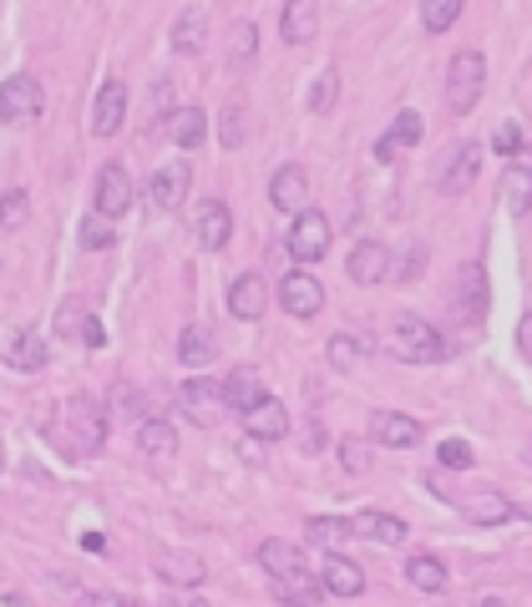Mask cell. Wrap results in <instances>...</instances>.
I'll return each mask as SVG.
<instances>
[{
    "instance_id": "1",
    "label": "cell",
    "mask_w": 532,
    "mask_h": 607,
    "mask_svg": "<svg viewBox=\"0 0 532 607\" xmlns=\"http://www.w3.org/2000/svg\"><path fill=\"white\" fill-rule=\"evenodd\" d=\"M259 562H264V572L279 583V603H320L330 593L325 577H315V572L304 567V552H294L290 542H264Z\"/></svg>"
},
{
    "instance_id": "2",
    "label": "cell",
    "mask_w": 532,
    "mask_h": 607,
    "mask_svg": "<svg viewBox=\"0 0 532 607\" xmlns=\"http://www.w3.org/2000/svg\"><path fill=\"white\" fill-rule=\"evenodd\" d=\"M390 355L406 359V365H441L447 359V339L421 314H396V324H390Z\"/></svg>"
},
{
    "instance_id": "3",
    "label": "cell",
    "mask_w": 532,
    "mask_h": 607,
    "mask_svg": "<svg viewBox=\"0 0 532 607\" xmlns=\"http://www.w3.org/2000/svg\"><path fill=\"white\" fill-rule=\"evenodd\" d=\"M482 86H487V56L482 51H457L447 66V107L457 117H467L482 102Z\"/></svg>"
},
{
    "instance_id": "4",
    "label": "cell",
    "mask_w": 532,
    "mask_h": 607,
    "mask_svg": "<svg viewBox=\"0 0 532 607\" xmlns=\"http://www.w3.org/2000/svg\"><path fill=\"white\" fill-rule=\"evenodd\" d=\"M66 416V430H72V451H102L107 441V410H102L97 395H72L61 405Z\"/></svg>"
},
{
    "instance_id": "5",
    "label": "cell",
    "mask_w": 532,
    "mask_h": 607,
    "mask_svg": "<svg viewBox=\"0 0 532 607\" xmlns=\"http://www.w3.org/2000/svg\"><path fill=\"white\" fill-rule=\"evenodd\" d=\"M41 107H46V92H41L36 76H6L0 82V122H11V127H21V122H36Z\"/></svg>"
},
{
    "instance_id": "6",
    "label": "cell",
    "mask_w": 532,
    "mask_h": 607,
    "mask_svg": "<svg viewBox=\"0 0 532 607\" xmlns=\"http://www.w3.org/2000/svg\"><path fill=\"white\" fill-rule=\"evenodd\" d=\"M330 239H335V228H330V218L325 213H315V208H304V213H294V223H290V259H300V263H320L330 253Z\"/></svg>"
},
{
    "instance_id": "7",
    "label": "cell",
    "mask_w": 532,
    "mask_h": 607,
    "mask_svg": "<svg viewBox=\"0 0 532 607\" xmlns=\"http://www.w3.org/2000/svg\"><path fill=\"white\" fill-rule=\"evenodd\" d=\"M188 188H194L188 163L153 167V178H147V202H153V213H173V208H182V202H188Z\"/></svg>"
},
{
    "instance_id": "8",
    "label": "cell",
    "mask_w": 532,
    "mask_h": 607,
    "mask_svg": "<svg viewBox=\"0 0 532 607\" xmlns=\"http://www.w3.org/2000/svg\"><path fill=\"white\" fill-rule=\"evenodd\" d=\"M279 304H284L294 320H315V314L325 310V284H320L315 274L294 269V274L279 279Z\"/></svg>"
},
{
    "instance_id": "9",
    "label": "cell",
    "mask_w": 532,
    "mask_h": 607,
    "mask_svg": "<svg viewBox=\"0 0 532 607\" xmlns=\"http://www.w3.org/2000/svg\"><path fill=\"white\" fill-rule=\"evenodd\" d=\"M371 441L390 446V451H411V446H421V420L400 416V410H375L371 416Z\"/></svg>"
},
{
    "instance_id": "10",
    "label": "cell",
    "mask_w": 532,
    "mask_h": 607,
    "mask_svg": "<svg viewBox=\"0 0 532 607\" xmlns=\"http://www.w3.org/2000/svg\"><path fill=\"white\" fill-rule=\"evenodd\" d=\"M269 202H274L279 213H304L310 208V172L300 163L279 167L274 182H269Z\"/></svg>"
},
{
    "instance_id": "11",
    "label": "cell",
    "mask_w": 532,
    "mask_h": 607,
    "mask_svg": "<svg viewBox=\"0 0 532 607\" xmlns=\"http://www.w3.org/2000/svg\"><path fill=\"white\" fill-rule=\"evenodd\" d=\"M127 208H133V178H127L122 163H107L97 172V213H107L112 223H117Z\"/></svg>"
},
{
    "instance_id": "12",
    "label": "cell",
    "mask_w": 532,
    "mask_h": 607,
    "mask_svg": "<svg viewBox=\"0 0 532 607\" xmlns=\"http://www.w3.org/2000/svg\"><path fill=\"white\" fill-rule=\"evenodd\" d=\"M243 430H249L254 441H284V436H290V410H284L274 395H264V400H254L243 410Z\"/></svg>"
},
{
    "instance_id": "13",
    "label": "cell",
    "mask_w": 532,
    "mask_h": 607,
    "mask_svg": "<svg viewBox=\"0 0 532 607\" xmlns=\"http://www.w3.org/2000/svg\"><path fill=\"white\" fill-rule=\"evenodd\" d=\"M477 172H482V143H457L447 157V167H441V192H467L477 182Z\"/></svg>"
},
{
    "instance_id": "14",
    "label": "cell",
    "mask_w": 532,
    "mask_h": 607,
    "mask_svg": "<svg viewBox=\"0 0 532 607\" xmlns=\"http://www.w3.org/2000/svg\"><path fill=\"white\" fill-rule=\"evenodd\" d=\"M229 233H233L229 208H223L218 198H204V202H198V213H194V239H198V249L218 253L223 243H229Z\"/></svg>"
},
{
    "instance_id": "15",
    "label": "cell",
    "mask_w": 532,
    "mask_h": 607,
    "mask_svg": "<svg viewBox=\"0 0 532 607\" xmlns=\"http://www.w3.org/2000/svg\"><path fill=\"white\" fill-rule=\"evenodd\" d=\"M390 249L386 243H375V239H365V243H355V253H351V263H345V274L355 279L361 289H371V284H386V274H390Z\"/></svg>"
},
{
    "instance_id": "16",
    "label": "cell",
    "mask_w": 532,
    "mask_h": 607,
    "mask_svg": "<svg viewBox=\"0 0 532 607\" xmlns=\"http://www.w3.org/2000/svg\"><path fill=\"white\" fill-rule=\"evenodd\" d=\"M320 31V0H284V15H279V36L290 46H310Z\"/></svg>"
},
{
    "instance_id": "17",
    "label": "cell",
    "mask_w": 532,
    "mask_h": 607,
    "mask_svg": "<svg viewBox=\"0 0 532 607\" xmlns=\"http://www.w3.org/2000/svg\"><path fill=\"white\" fill-rule=\"evenodd\" d=\"M457 314H461L467 324H482V314H487V274H482V263H461Z\"/></svg>"
},
{
    "instance_id": "18",
    "label": "cell",
    "mask_w": 532,
    "mask_h": 607,
    "mask_svg": "<svg viewBox=\"0 0 532 607\" xmlns=\"http://www.w3.org/2000/svg\"><path fill=\"white\" fill-rule=\"evenodd\" d=\"M502 202H508L512 218H522L532 208V147H522L518 163L508 167V178H502Z\"/></svg>"
},
{
    "instance_id": "19",
    "label": "cell",
    "mask_w": 532,
    "mask_h": 607,
    "mask_svg": "<svg viewBox=\"0 0 532 607\" xmlns=\"http://www.w3.org/2000/svg\"><path fill=\"white\" fill-rule=\"evenodd\" d=\"M153 567H158V577L168 587H198L208 577V567H204V557H198V552H158V562H153Z\"/></svg>"
},
{
    "instance_id": "20",
    "label": "cell",
    "mask_w": 532,
    "mask_h": 607,
    "mask_svg": "<svg viewBox=\"0 0 532 607\" xmlns=\"http://www.w3.org/2000/svg\"><path fill=\"white\" fill-rule=\"evenodd\" d=\"M320 577H325L330 597H361L365 593V572L355 567L351 557H340V552H325V562H320Z\"/></svg>"
},
{
    "instance_id": "21",
    "label": "cell",
    "mask_w": 532,
    "mask_h": 607,
    "mask_svg": "<svg viewBox=\"0 0 532 607\" xmlns=\"http://www.w3.org/2000/svg\"><path fill=\"white\" fill-rule=\"evenodd\" d=\"M127 122V86L122 82H107L97 96V117H92V132L97 137H117V127Z\"/></svg>"
},
{
    "instance_id": "22",
    "label": "cell",
    "mask_w": 532,
    "mask_h": 607,
    "mask_svg": "<svg viewBox=\"0 0 532 607\" xmlns=\"http://www.w3.org/2000/svg\"><path fill=\"white\" fill-rule=\"evenodd\" d=\"M178 400H182V410H188L194 420H213L218 410H223V385H213V380L198 375V380H188L178 390Z\"/></svg>"
},
{
    "instance_id": "23",
    "label": "cell",
    "mask_w": 532,
    "mask_h": 607,
    "mask_svg": "<svg viewBox=\"0 0 532 607\" xmlns=\"http://www.w3.org/2000/svg\"><path fill=\"white\" fill-rule=\"evenodd\" d=\"M229 310L239 314V320H259V314L269 310V284H264L259 274L233 279V289H229Z\"/></svg>"
},
{
    "instance_id": "24",
    "label": "cell",
    "mask_w": 532,
    "mask_h": 607,
    "mask_svg": "<svg viewBox=\"0 0 532 607\" xmlns=\"http://www.w3.org/2000/svg\"><path fill=\"white\" fill-rule=\"evenodd\" d=\"M213 355H218L213 324H188V329H182V339H178V359H182V365H188V369H204Z\"/></svg>"
},
{
    "instance_id": "25",
    "label": "cell",
    "mask_w": 532,
    "mask_h": 607,
    "mask_svg": "<svg viewBox=\"0 0 532 607\" xmlns=\"http://www.w3.org/2000/svg\"><path fill=\"white\" fill-rule=\"evenodd\" d=\"M204 41H208V15L198 11V6H188V11L173 21V51H178V56H198Z\"/></svg>"
},
{
    "instance_id": "26",
    "label": "cell",
    "mask_w": 532,
    "mask_h": 607,
    "mask_svg": "<svg viewBox=\"0 0 532 607\" xmlns=\"http://www.w3.org/2000/svg\"><path fill=\"white\" fill-rule=\"evenodd\" d=\"M416 143H421V117H416V112L406 107L396 122H390V132H386V137L375 143V157H380V163H390V157H396L400 147H416Z\"/></svg>"
},
{
    "instance_id": "27",
    "label": "cell",
    "mask_w": 532,
    "mask_h": 607,
    "mask_svg": "<svg viewBox=\"0 0 532 607\" xmlns=\"http://www.w3.org/2000/svg\"><path fill=\"white\" fill-rule=\"evenodd\" d=\"M351 526H355V536H371V542H386V547L406 542V522H400V516H386V512H355Z\"/></svg>"
},
{
    "instance_id": "28",
    "label": "cell",
    "mask_w": 532,
    "mask_h": 607,
    "mask_svg": "<svg viewBox=\"0 0 532 607\" xmlns=\"http://www.w3.org/2000/svg\"><path fill=\"white\" fill-rule=\"evenodd\" d=\"M6 359L15 369H46V339L36 329H15L11 345H6Z\"/></svg>"
},
{
    "instance_id": "29",
    "label": "cell",
    "mask_w": 532,
    "mask_h": 607,
    "mask_svg": "<svg viewBox=\"0 0 532 607\" xmlns=\"http://www.w3.org/2000/svg\"><path fill=\"white\" fill-rule=\"evenodd\" d=\"M467 506V516H472L477 526H497V522H508V516H518V506H512L502 491H482V496H467L461 501Z\"/></svg>"
},
{
    "instance_id": "30",
    "label": "cell",
    "mask_w": 532,
    "mask_h": 607,
    "mask_svg": "<svg viewBox=\"0 0 532 607\" xmlns=\"http://www.w3.org/2000/svg\"><path fill=\"white\" fill-rule=\"evenodd\" d=\"M168 132H173V147H182V153H194V147L204 143L208 122H204V112H198V107H173Z\"/></svg>"
},
{
    "instance_id": "31",
    "label": "cell",
    "mask_w": 532,
    "mask_h": 607,
    "mask_svg": "<svg viewBox=\"0 0 532 607\" xmlns=\"http://www.w3.org/2000/svg\"><path fill=\"white\" fill-rule=\"evenodd\" d=\"M254 400H264V390H259V375H254V369H233L229 380H223V405L243 416Z\"/></svg>"
},
{
    "instance_id": "32",
    "label": "cell",
    "mask_w": 532,
    "mask_h": 607,
    "mask_svg": "<svg viewBox=\"0 0 532 607\" xmlns=\"http://www.w3.org/2000/svg\"><path fill=\"white\" fill-rule=\"evenodd\" d=\"M137 446H143L147 456H173V451H178V430H173L163 416H153V420L137 426Z\"/></svg>"
},
{
    "instance_id": "33",
    "label": "cell",
    "mask_w": 532,
    "mask_h": 607,
    "mask_svg": "<svg viewBox=\"0 0 532 607\" xmlns=\"http://www.w3.org/2000/svg\"><path fill=\"white\" fill-rule=\"evenodd\" d=\"M304 536H310L320 552H335L345 536H355V526L345 522V516H315V522L304 526Z\"/></svg>"
},
{
    "instance_id": "34",
    "label": "cell",
    "mask_w": 532,
    "mask_h": 607,
    "mask_svg": "<svg viewBox=\"0 0 532 607\" xmlns=\"http://www.w3.org/2000/svg\"><path fill=\"white\" fill-rule=\"evenodd\" d=\"M461 6L467 0H421V25L431 36H441V31H451L461 21Z\"/></svg>"
},
{
    "instance_id": "35",
    "label": "cell",
    "mask_w": 532,
    "mask_h": 607,
    "mask_svg": "<svg viewBox=\"0 0 532 607\" xmlns=\"http://www.w3.org/2000/svg\"><path fill=\"white\" fill-rule=\"evenodd\" d=\"M406 577H411L416 593H441V587H447V567L436 557H411L406 562Z\"/></svg>"
},
{
    "instance_id": "36",
    "label": "cell",
    "mask_w": 532,
    "mask_h": 607,
    "mask_svg": "<svg viewBox=\"0 0 532 607\" xmlns=\"http://www.w3.org/2000/svg\"><path fill=\"white\" fill-rule=\"evenodd\" d=\"M254 51H259V31L249 21H239L229 36V66H254Z\"/></svg>"
},
{
    "instance_id": "37",
    "label": "cell",
    "mask_w": 532,
    "mask_h": 607,
    "mask_svg": "<svg viewBox=\"0 0 532 607\" xmlns=\"http://www.w3.org/2000/svg\"><path fill=\"white\" fill-rule=\"evenodd\" d=\"M112 218L107 213H92L82 223V249H92V253H102V249H112L117 243V228H107Z\"/></svg>"
},
{
    "instance_id": "38",
    "label": "cell",
    "mask_w": 532,
    "mask_h": 607,
    "mask_svg": "<svg viewBox=\"0 0 532 607\" xmlns=\"http://www.w3.org/2000/svg\"><path fill=\"white\" fill-rule=\"evenodd\" d=\"M361 355H365V345L361 339H351V334H335V339H330V365L335 369H355L361 365Z\"/></svg>"
},
{
    "instance_id": "39",
    "label": "cell",
    "mask_w": 532,
    "mask_h": 607,
    "mask_svg": "<svg viewBox=\"0 0 532 607\" xmlns=\"http://www.w3.org/2000/svg\"><path fill=\"white\" fill-rule=\"evenodd\" d=\"M25 213H31V198H25L21 188H11L6 198H0V228H21Z\"/></svg>"
},
{
    "instance_id": "40",
    "label": "cell",
    "mask_w": 532,
    "mask_h": 607,
    "mask_svg": "<svg viewBox=\"0 0 532 607\" xmlns=\"http://www.w3.org/2000/svg\"><path fill=\"white\" fill-rule=\"evenodd\" d=\"M522 127L518 122H497V132H492V153H502V157H518L522 153Z\"/></svg>"
},
{
    "instance_id": "41",
    "label": "cell",
    "mask_w": 532,
    "mask_h": 607,
    "mask_svg": "<svg viewBox=\"0 0 532 607\" xmlns=\"http://www.w3.org/2000/svg\"><path fill=\"white\" fill-rule=\"evenodd\" d=\"M335 96H340V76L325 72V76L315 82V92H310V107H315V112H330V107H335Z\"/></svg>"
},
{
    "instance_id": "42",
    "label": "cell",
    "mask_w": 532,
    "mask_h": 607,
    "mask_svg": "<svg viewBox=\"0 0 532 607\" xmlns=\"http://www.w3.org/2000/svg\"><path fill=\"white\" fill-rule=\"evenodd\" d=\"M436 461L451 465V471H467V465H472V446H467V441H441Z\"/></svg>"
},
{
    "instance_id": "43",
    "label": "cell",
    "mask_w": 532,
    "mask_h": 607,
    "mask_svg": "<svg viewBox=\"0 0 532 607\" xmlns=\"http://www.w3.org/2000/svg\"><path fill=\"white\" fill-rule=\"evenodd\" d=\"M340 461H345V471H355V477H361V471H371V446L345 441V446H340Z\"/></svg>"
},
{
    "instance_id": "44",
    "label": "cell",
    "mask_w": 532,
    "mask_h": 607,
    "mask_svg": "<svg viewBox=\"0 0 532 607\" xmlns=\"http://www.w3.org/2000/svg\"><path fill=\"white\" fill-rule=\"evenodd\" d=\"M239 137H243V112L229 107L223 112V147H239Z\"/></svg>"
},
{
    "instance_id": "45",
    "label": "cell",
    "mask_w": 532,
    "mask_h": 607,
    "mask_svg": "<svg viewBox=\"0 0 532 607\" xmlns=\"http://www.w3.org/2000/svg\"><path fill=\"white\" fill-rule=\"evenodd\" d=\"M61 334H76V329H82V324H86V310H82V304H61Z\"/></svg>"
},
{
    "instance_id": "46",
    "label": "cell",
    "mask_w": 532,
    "mask_h": 607,
    "mask_svg": "<svg viewBox=\"0 0 532 607\" xmlns=\"http://www.w3.org/2000/svg\"><path fill=\"white\" fill-rule=\"evenodd\" d=\"M82 339H86V345H92V349L102 345V324L92 320V314H86V324H82Z\"/></svg>"
},
{
    "instance_id": "47",
    "label": "cell",
    "mask_w": 532,
    "mask_h": 607,
    "mask_svg": "<svg viewBox=\"0 0 532 607\" xmlns=\"http://www.w3.org/2000/svg\"><path fill=\"white\" fill-rule=\"evenodd\" d=\"M528 516H532V506H528Z\"/></svg>"
}]
</instances>
